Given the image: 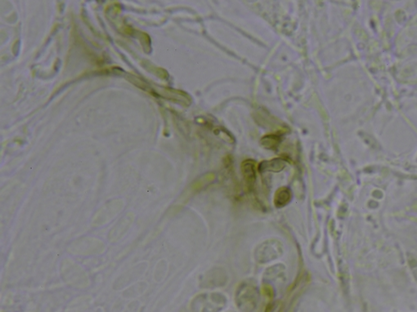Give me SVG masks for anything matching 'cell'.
<instances>
[{
    "mask_svg": "<svg viewBox=\"0 0 417 312\" xmlns=\"http://www.w3.org/2000/svg\"><path fill=\"white\" fill-rule=\"evenodd\" d=\"M241 171L243 174L245 184L250 189H252L256 182V166L252 160L244 161L241 164Z\"/></svg>",
    "mask_w": 417,
    "mask_h": 312,
    "instance_id": "obj_1",
    "label": "cell"
},
{
    "mask_svg": "<svg viewBox=\"0 0 417 312\" xmlns=\"http://www.w3.org/2000/svg\"><path fill=\"white\" fill-rule=\"evenodd\" d=\"M291 198L292 196L290 189H288L287 188H280L275 194V206L277 208L285 207L290 203Z\"/></svg>",
    "mask_w": 417,
    "mask_h": 312,
    "instance_id": "obj_3",
    "label": "cell"
},
{
    "mask_svg": "<svg viewBox=\"0 0 417 312\" xmlns=\"http://www.w3.org/2000/svg\"><path fill=\"white\" fill-rule=\"evenodd\" d=\"M286 161L283 158H273L272 160L263 161L259 164L258 170L260 172H281L286 167Z\"/></svg>",
    "mask_w": 417,
    "mask_h": 312,
    "instance_id": "obj_2",
    "label": "cell"
},
{
    "mask_svg": "<svg viewBox=\"0 0 417 312\" xmlns=\"http://www.w3.org/2000/svg\"><path fill=\"white\" fill-rule=\"evenodd\" d=\"M261 143L264 148L273 150L277 148V146L280 143V138L275 135H268L262 138Z\"/></svg>",
    "mask_w": 417,
    "mask_h": 312,
    "instance_id": "obj_4",
    "label": "cell"
}]
</instances>
